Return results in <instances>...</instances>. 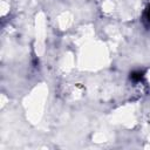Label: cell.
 Here are the masks:
<instances>
[{
    "instance_id": "cell-1",
    "label": "cell",
    "mask_w": 150,
    "mask_h": 150,
    "mask_svg": "<svg viewBox=\"0 0 150 150\" xmlns=\"http://www.w3.org/2000/svg\"><path fill=\"white\" fill-rule=\"evenodd\" d=\"M145 20L150 23V8L146 11V13H145Z\"/></svg>"
}]
</instances>
